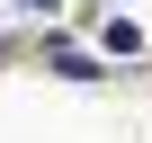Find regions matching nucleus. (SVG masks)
<instances>
[{
  "label": "nucleus",
  "instance_id": "1",
  "mask_svg": "<svg viewBox=\"0 0 152 143\" xmlns=\"http://www.w3.org/2000/svg\"><path fill=\"white\" fill-rule=\"evenodd\" d=\"M27 9H54V0H27Z\"/></svg>",
  "mask_w": 152,
  "mask_h": 143
}]
</instances>
